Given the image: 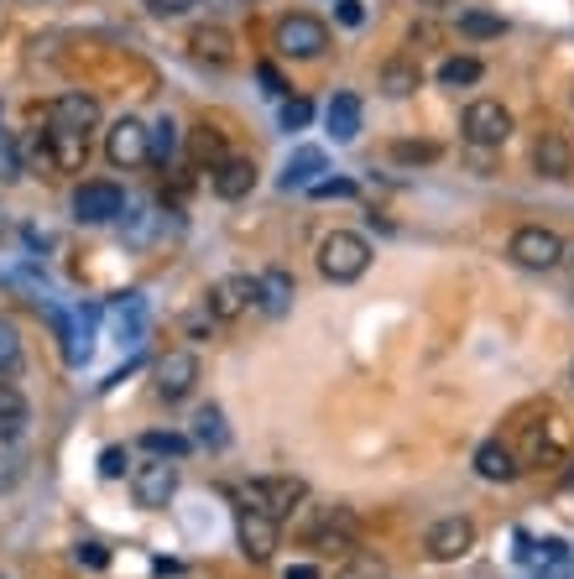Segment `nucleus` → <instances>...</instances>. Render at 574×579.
I'll return each mask as SVG.
<instances>
[{"label": "nucleus", "instance_id": "4468645a", "mask_svg": "<svg viewBox=\"0 0 574 579\" xmlns=\"http://www.w3.org/2000/svg\"><path fill=\"white\" fill-rule=\"evenodd\" d=\"M236 533H240V554H246L251 564H267L272 554H278V522L267 517V512H251V506H240Z\"/></svg>", "mask_w": 574, "mask_h": 579}, {"label": "nucleus", "instance_id": "bb28decb", "mask_svg": "<svg viewBox=\"0 0 574 579\" xmlns=\"http://www.w3.org/2000/svg\"><path fill=\"white\" fill-rule=\"evenodd\" d=\"M225 157H230V152H225V136H219L215 125H194V131H188V162H194L198 173H215Z\"/></svg>", "mask_w": 574, "mask_h": 579}, {"label": "nucleus", "instance_id": "f3484780", "mask_svg": "<svg viewBox=\"0 0 574 579\" xmlns=\"http://www.w3.org/2000/svg\"><path fill=\"white\" fill-rule=\"evenodd\" d=\"M198 386V356L188 350H173V356L158 365V397L162 402H183Z\"/></svg>", "mask_w": 574, "mask_h": 579}, {"label": "nucleus", "instance_id": "49530a36", "mask_svg": "<svg viewBox=\"0 0 574 579\" xmlns=\"http://www.w3.org/2000/svg\"><path fill=\"white\" fill-rule=\"evenodd\" d=\"M6 480H11V470H0V485H6Z\"/></svg>", "mask_w": 574, "mask_h": 579}, {"label": "nucleus", "instance_id": "f8f14e48", "mask_svg": "<svg viewBox=\"0 0 574 579\" xmlns=\"http://www.w3.org/2000/svg\"><path fill=\"white\" fill-rule=\"evenodd\" d=\"M423 548H429V559L434 564H459L470 548H476V522L470 517H438L434 527H429Z\"/></svg>", "mask_w": 574, "mask_h": 579}, {"label": "nucleus", "instance_id": "473e14b6", "mask_svg": "<svg viewBox=\"0 0 574 579\" xmlns=\"http://www.w3.org/2000/svg\"><path fill=\"white\" fill-rule=\"evenodd\" d=\"M392 162H408V167H418V162H438V146L434 141H397Z\"/></svg>", "mask_w": 574, "mask_h": 579}, {"label": "nucleus", "instance_id": "b1692460", "mask_svg": "<svg viewBox=\"0 0 574 579\" xmlns=\"http://www.w3.org/2000/svg\"><path fill=\"white\" fill-rule=\"evenodd\" d=\"M188 53H194L198 63H215V68H225V63L236 58V37H230L225 26H198L194 37H188Z\"/></svg>", "mask_w": 574, "mask_h": 579}, {"label": "nucleus", "instance_id": "37998d69", "mask_svg": "<svg viewBox=\"0 0 574 579\" xmlns=\"http://www.w3.org/2000/svg\"><path fill=\"white\" fill-rule=\"evenodd\" d=\"M282 579H318V569H314V564H288Z\"/></svg>", "mask_w": 574, "mask_h": 579}, {"label": "nucleus", "instance_id": "c03bdc74", "mask_svg": "<svg viewBox=\"0 0 574 579\" xmlns=\"http://www.w3.org/2000/svg\"><path fill=\"white\" fill-rule=\"evenodd\" d=\"M423 11H450V6H459V0H418Z\"/></svg>", "mask_w": 574, "mask_h": 579}, {"label": "nucleus", "instance_id": "f704fd0d", "mask_svg": "<svg viewBox=\"0 0 574 579\" xmlns=\"http://www.w3.org/2000/svg\"><path fill=\"white\" fill-rule=\"evenodd\" d=\"M314 120V105L308 100H282V131H303Z\"/></svg>", "mask_w": 574, "mask_h": 579}, {"label": "nucleus", "instance_id": "0eeeda50", "mask_svg": "<svg viewBox=\"0 0 574 579\" xmlns=\"http://www.w3.org/2000/svg\"><path fill=\"white\" fill-rule=\"evenodd\" d=\"M126 215V194L110 178H89L74 188V220L79 225H110Z\"/></svg>", "mask_w": 574, "mask_h": 579}, {"label": "nucleus", "instance_id": "c756f323", "mask_svg": "<svg viewBox=\"0 0 574 579\" xmlns=\"http://www.w3.org/2000/svg\"><path fill=\"white\" fill-rule=\"evenodd\" d=\"M480 58H444L438 63V84L444 89H470V84H480Z\"/></svg>", "mask_w": 574, "mask_h": 579}, {"label": "nucleus", "instance_id": "f257e3e1", "mask_svg": "<svg viewBox=\"0 0 574 579\" xmlns=\"http://www.w3.org/2000/svg\"><path fill=\"white\" fill-rule=\"evenodd\" d=\"M570 449H574V428L564 423V413H554V407H549L543 418H533L528 428H522V455H517V460L543 470V465H559Z\"/></svg>", "mask_w": 574, "mask_h": 579}, {"label": "nucleus", "instance_id": "412c9836", "mask_svg": "<svg viewBox=\"0 0 574 579\" xmlns=\"http://www.w3.org/2000/svg\"><path fill=\"white\" fill-rule=\"evenodd\" d=\"M293 298H297V287H293V277H288L282 266H272V272H261V277H257V308H261V314L282 319V314L293 308Z\"/></svg>", "mask_w": 574, "mask_h": 579}, {"label": "nucleus", "instance_id": "6ab92c4d", "mask_svg": "<svg viewBox=\"0 0 574 579\" xmlns=\"http://www.w3.org/2000/svg\"><path fill=\"white\" fill-rule=\"evenodd\" d=\"M209 183H215L219 199L236 204V199H246V194L257 188V162H251V157H225L215 173H209Z\"/></svg>", "mask_w": 574, "mask_h": 579}, {"label": "nucleus", "instance_id": "dca6fc26", "mask_svg": "<svg viewBox=\"0 0 574 579\" xmlns=\"http://www.w3.org/2000/svg\"><path fill=\"white\" fill-rule=\"evenodd\" d=\"M47 125H63V131H95L99 125V100L95 95H84V89H68L58 100L47 105Z\"/></svg>", "mask_w": 574, "mask_h": 579}, {"label": "nucleus", "instance_id": "7c9ffc66", "mask_svg": "<svg viewBox=\"0 0 574 579\" xmlns=\"http://www.w3.org/2000/svg\"><path fill=\"white\" fill-rule=\"evenodd\" d=\"M194 439L209 444V449H225V444H230V428H225V413H219V407H198Z\"/></svg>", "mask_w": 574, "mask_h": 579}, {"label": "nucleus", "instance_id": "423d86ee", "mask_svg": "<svg viewBox=\"0 0 574 579\" xmlns=\"http://www.w3.org/2000/svg\"><path fill=\"white\" fill-rule=\"evenodd\" d=\"M272 42H278L282 58H324V47H329V26L318 17H282L278 32H272Z\"/></svg>", "mask_w": 574, "mask_h": 579}, {"label": "nucleus", "instance_id": "de8ad7c7", "mask_svg": "<svg viewBox=\"0 0 574 579\" xmlns=\"http://www.w3.org/2000/svg\"><path fill=\"white\" fill-rule=\"evenodd\" d=\"M0 579H6V575H0Z\"/></svg>", "mask_w": 574, "mask_h": 579}, {"label": "nucleus", "instance_id": "6e6552de", "mask_svg": "<svg viewBox=\"0 0 574 579\" xmlns=\"http://www.w3.org/2000/svg\"><path fill=\"white\" fill-rule=\"evenodd\" d=\"M37 157L53 167V173H84V162H89V136L84 131H63V125H47L37 131Z\"/></svg>", "mask_w": 574, "mask_h": 579}, {"label": "nucleus", "instance_id": "cd10ccee", "mask_svg": "<svg viewBox=\"0 0 574 579\" xmlns=\"http://www.w3.org/2000/svg\"><path fill=\"white\" fill-rule=\"evenodd\" d=\"M418 84H423V68L408 63V58H392L387 68H381V95H387V100H408Z\"/></svg>", "mask_w": 574, "mask_h": 579}, {"label": "nucleus", "instance_id": "20e7f679", "mask_svg": "<svg viewBox=\"0 0 574 579\" xmlns=\"http://www.w3.org/2000/svg\"><path fill=\"white\" fill-rule=\"evenodd\" d=\"M507 256L517 266H528V272H554L559 261H564V240L549 225H522L512 236V245H507Z\"/></svg>", "mask_w": 574, "mask_h": 579}, {"label": "nucleus", "instance_id": "58836bf2", "mask_svg": "<svg viewBox=\"0 0 574 579\" xmlns=\"http://www.w3.org/2000/svg\"><path fill=\"white\" fill-rule=\"evenodd\" d=\"M74 559L79 564H89V569H110V548H105V543H79V554H74Z\"/></svg>", "mask_w": 574, "mask_h": 579}, {"label": "nucleus", "instance_id": "c9c22d12", "mask_svg": "<svg viewBox=\"0 0 574 579\" xmlns=\"http://www.w3.org/2000/svg\"><path fill=\"white\" fill-rule=\"evenodd\" d=\"M308 194H314V199H356V183L350 178H318Z\"/></svg>", "mask_w": 574, "mask_h": 579}, {"label": "nucleus", "instance_id": "5701e85b", "mask_svg": "<svg viewBox=\"0 0 574 579\" xmlns=\"http://www.w3.org/2000/svg\"><path fill=\"white\" fill-rule=\"evenodd\" d=\"M183 152V125L173 116H162L158 125H147V162H158V167H173Z\"/></svg>", "mask_w": 574, "mask_h": 579}, {"label": "nucleus", "instance_id": "a211bd4d", "mask_svg": "<svg viewBox=\"0 0 574 579\" xmlns=\"http://www.w3.org/2000/svg\"><path fill=\"white\" fill-rule=\"evenodd\" d=\"M533 167L549 183H564L574 173V146L559 136V131H543V136L533 141Z\"/></svg>", "mask_w": 574, "mask_h": 579}, {"label": "nucleus", "instance_id": "4be33fe9", "mask_svg": "<svg viewBox=\"0 0 574 579\" xmlns=\"http://www.w3.org/2000/svg\"><path fill=\"white\" fill-rule=\"evenodd\" d=\"M324 120H329V136H335V141H356L360 136V120H366V105H360V95L339 89L335 100H329V110H324Z\"/></svg>", "mask_w": 574, "mask_h": 579}, {"label": "nucleus", "instance_id": "f03ea898", "mask_svg": "<svg viewBox=\"0 0 574 579\" xmlns=\"http://www.w3.org/2000/svg\"><path fill=\"white\" fill-rule=\"evenodd\" d=\"M366 266H371V240L366 236H356V230L324 236V245H318V272L329 282H356V277H366Z\"/></svg>", "mask_w": 574, "mask_h": 579}, {"label": "nucleus", "instance_id": "2eb2a0df", "mask_svg": "<svg viewBox=\"0 0 574 579\" xmlns=\"http://www.w3.org/2000/svg\"><path fill=\"white\" fill-rule=\"evenodd\" d=\"M105 157L116 162V167H141L147 162V125L141 120H131V116H120L110 131H105Z\"/></svg>", "mask_w": 574, "mask_h": 579}, {"label": "nucleus", "instance_id": "a878e982", "mask_svg": "<svg viewBox=\"0 0 574 579\" xmlns=\"http://www.w3.org/2000/svg\"><path fill=\"white\" fill-rule=\"evenodd\" d=\"M318 173H329L324 152H318V146H303V152H293L288 167H282V188H288V194H293V188H314Z\"/></svg>", "mask_w": 574, "mask_h": 579}, {"label": "nucleus", "instance_id": "39448f33", "mask_svg": "<svg viewBox=\"0 0 574 579\" xmlns=\"http://www.w3.org/2000/svg\"><path fill=\"white\" fill-rule=\"evenodd\" d=\"M131 496H137V506L141 512H162L167 501L178 496V460H152L147 465H137L131 470Z\"/></svg>", "mask_w": 574, "mask_h": 579}, {"label": "nucleus", "instance_id": "9d476101", "mask_svg": "<svg viewBox=\"0 0 574 579\" xmlns=\"http://www.w3.org/2000/svg\"><path fill=\"white\" fill-rule=\"evenodd\" d=\"M517 559L528 564L538 579H574V554H570V543H559V538H528V533H517Z\"/></svg>", "mask_w": 574, "mask_h": 579}, {"label": "nucleus", "instance_id": "aec40b11", "mask_svg": "<svg viewBox=\"0 0 574 579\" xmlns=\"http://www.w3.org/2000/svg\"><path fill=\"white\" fill-rule=\"evenodd\" d=\"M476 476H480V480H501V485H507V480L522 476V460H517L512 444L486 439V444L476 449Z\"/></svg>", "mask_w": 574, "mask_h": 579}, {"label": "nucleus", "instance_id": "72a5a7b5", "mask_svg": "<svg viewBox=\"0 0 574 579\" xmlns=\"http://www.w3.org/2000/svg\"><path fill=\"white\" fill-rule=\"evenodd\" d=\"M17 360H21V335H17V324L0 319V376H6V371H11Z\"/></svg>", "mask_w": 574, "mask_h": 579}, {"label": "nucleus", "instance_id": "7ed1b4c3", "mask_svg": "<svg viewBox=\"0 0 574 579\" xmlns=\"http://www.w3.org/2000/svg\"><path fill=\"white\" fill-rule=\"evenodd\" d=\"M303 501H308V485H303L297 476H257V480H246V506H251V512H267L272 522L293 517Z\"/></svg>", "mask_w": 574, "mask_h": 579}, {"label": "nucleus", "instance_id": "a19ab883", "mask_svg": "<svg viewBox=\"0 0 574 579\" xmlns=\"http://www.w3.org/2000/svg\"><path fill=\"white\" fill-rule=\"evenodd\" d=\"M188 6H194V0H147V11H152V17H183Z\"/></svg>", "mask_w": 574, "mask_h": 579}, {"label": "nucleus", "instance_id": "ea45409f", "mask_svg": "<svg viewBox=\"0 0 574 579\" xmlns=\"http://www.w3.org/2000/svg\"><path fill=\"white\" fill-rule=\"evenodd\" d=\"M257 79H261V89H267L272 100H288V84H282V74L272 68V63H257Z\"/></svg>", "mask_w": 574, "mask_h": 579}, {"label": "nucleus", "instance_id": "79ce46f5", "mask_svg": "<svg viewBox=\"0 0 574 579\" xmlns=\"http://www.w3.org/2000/svg\"><path fill=\"white\" fill-rule=\"evenodd\" d=\"M339 21H345V26H360V21H366V6H360V0H339Z\"/></svg>", "mask_w": 574, "mask_h": 579}, {"label": "nucleus", "instance_id": "393cba45", "mask_svg": "<svg viewBox=\"0 0 574 579\" xmlns=\"http://www.w3.org/2000/svg\"><path fill=\"white\" fill-rule=\"evenodd\" d=\"M26 423H32V407L21 397L11 381H0V444H11L26 434Z\"/></svg>", "mask_w": 574, "mask_h": 579}, {"label": "nucleus", "instance_id": "1a4fd4ad", "mask_svg": "<svg viewBox=\"0 0 574 579\" xmlns=\"http://www.w3.org/2000/svg\"><path fill=\"white\" fill-rule=\"evenodd\" d=\"M308 548L318 554H350L356 548V512L350 506H324L314 522H308Z\"/></svg>", "mask_w": 574, "mask_h": 579}, {"label": "nucleus", "instance_id": "e433bc0d", "mask_svg": "<svg viewBox=\"0 0 574 579\" xmlns=\"http://www.w3.org/2000/svg\"><path fill=\"white\" fill-rule=\"evenodd\" d=\"M215 314H209V303H204V308H194V314H183V329H188V335H194V340H209V335H215Z\"/></svg>", "mask_w": 574, "mask_h": 579}, {"label": "nucleus", "instance_id": "c85d7f7f", "mask_svg": "<svg viewBox=\"0 0 574 579\" xmlns=\"http://www.w3.org/2000/svg\"><path fill=\"white\" fill-rule=\"evenodd\" d=\"M141 449H147V455H158V460H183V455L194 449V439H188V434H173V428H167V434L152 428V434H141Z\"/></svg>", "mask_w": 574, "mask_h": 579}, {"label": "nucleus", "instance_id": "ddd939ff", "mask_svg": "<svg viewBox=\"0 0 574 579\" xmlns=\"http://www.w3.org/2000/svg\"><path fill=\"white\" fill-rule=\"evenodd\" d=\"M209 314H215L219 324H230V319H240V314H251L257 308V277H219L215 287H209Z\"/></svg>", "mask_w": 574, "mask_h": 579}, {"label": "nucleus", "instance_id": "9b49d317", "mask_svg": "<svg viewBox=\"0 0 574 579\" xmlns=\"http://www.w3.org/2000/svg\"><path fill=\"white\" fill-rule=\"evenodd\" d=\"M459 131H465L470 146H501L512 136V110L501 100H476L465 110V120H459Z\"/></svg>", "mask_w": 574, "mask_h": 579}, {"label": "nucleus", "instance_id": "4c0bfd02", "mask_svg": "<svg viewBox=\"0 0 574 579\" xmlns=\"http://www.w3.org/2000/svg\"><path fill=\"white\" fill-rule=\"evenodd\" d=\"M126 465H131V460H126V449H120V444H110V449L99 455V476H105V480H120V476H126Z\"/></svg>", "mask_w": 574, "mask_h": 579}, {"label": "nucleus", "instance_id": "2f4dec72", "mask_svg": "<svg viewBox=\"0 0 574 579\" xmlns=\"http://www.w3.org/2000/svg\"><path fill=\"white\" fill-rule=\"evenodd\" d=\"M459 32H465V37H501L507 21L491 17V11H459Z\"/></svg>", "mask_w": 574, "mask_h": 579}, {"label": "nucleus", "instance_id": "a18cd8bd", "mask_svg": "<svg viewBox=\"0 0 574 579\" xmlns=\"http://www.w3.org/2000/svg\"><path fill=\"white\" fill-rule=\"evenodd\" d=\"M559 266H570V277H574V245H564V261Z\"/></svg>", "mask_w": 574, "mask_h": 579}]
</instances>
